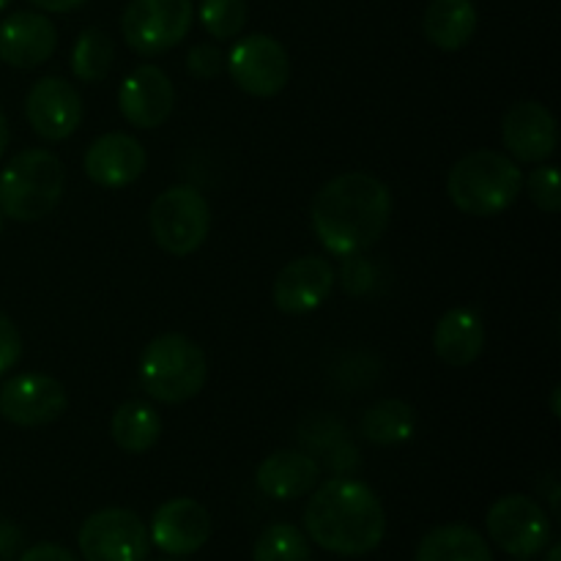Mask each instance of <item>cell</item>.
<instances>
[{
	"instance_id": "30bf717a",
	"label": "cell",
	"mask_w": 561,
	"mask_h": 561,
	"mask_svg": "<svg viewBox=\"0 0 561 561\" xmlns=\"http://www.w3.org/2000/svg\"><path fill=\"white\" fill-rule=\"evenodd\" d=\"M230 77L244 93L257 99H272L288 85L290 58L277 38L266 33H252L239 38L225 58Z\"/></svg>"
},
{
	"instance_id": "52a82bcc",
	"label": "cell",
	"mask_w": 561,
	"mask_h": 561,
	"mask_svg": "<svg viewBox=\"0 0 561 561\" xmlns=\"http://www.w3.org/2000/svg\"><path fill=\"white\" fill-rule=\"evenodd\" d=\"M192 0H129L121 33L137 55H162L186 38L192 27Z\"/></svg>"
},
{
	"instance_id": "ac0fdd59",
	"label": "cell",
	"mask_w": 561,
	"mask_h": 561,
	"mask_svg": "<svg viewBox=\"0 0 561 561\" xmlns=\"http://www.w3.org/2000/svg\"><path fill=\"white\" fill-rule=\"evenodd\" d=\"M58 47L53 20L36 11H14L0 22V60L14 69H36L47 64Z\"/></svg>"
},
{
	"instance_id": "74e56055",
	"label": "cell",
	"mask_w": 561,
	"mask_h": 561,
	"mask_svg": "<svg viewBox=\"0 0 561 561\" xmlns=\"http://www.w3.org/2000/svg\"><path fill=\"white\" fill-rule=\"evenodd\" d=\"M0 236H3V214H0Z\"/></svg>"
},
{
	"instance_id": "836d02e7",
	"label": "cell",
	"mask_w": 561,
	"mask_h": 561,
	"mask_svg": "<svg viewBox=\"0 0 561 561\" xmlns=\"http://www.w3.org/2000/svg\"><path fill=\"white\" fill-rule=\"evenodd\" d=\"M5 148H9V121H5L3 110H0V157L5 153Z\"/></svg>"
},
{
	"instance_id": "44dd1931",
	"label": "cell",
	"mask_w": 561,
	"mask_h": 561,
	"mask_svg": "<svg viewBox=\"0 0 561 561\" xmlns=\"http://www.w3.org/2000/svg\"><path fill=\"white\" fill-rule=\"evenodd\" d=\"M422 27L433 47L455 53L474 38L477 9L471 0H431Z\"/></svg>"
},
{
	"instance_id": "8d00e7d4",
	"label": "cell",
	"mask_w": 561,
	"mask_h": 561,
	"mask_svg": "<svg viewBox=\"0 0 561 561\" xmlns=\"http://www.w3.org/2000/svg\"><path fill=\"white\" fill-rule=\"evenodd\" d=\"M11 5V0H0V11H5Z\"/></svg>"
},
{
	"instance_id": "d6a6232c",
	"label": "cell",
	"mask_w": 561,
	"mask_h": 561,
	"mask_svg": "<svg viewBox=\"0 0 561 561\" xmlns=\"http://www.w3.org/2000/svg\"><path fill=\"white\" fill-rule=\"evenodd\" d=\"M36 9L49 11V14H66V11H75L80 5H85L88 0H31Z\"/></svg>"
},
{
	"instance_id": "603a6c76",
	"label": "cell",
	"mask_w": 561,
	"mask_h": 561,
	"mask_svg": "<svg viewBox=\"0 0 561 561\" xmlns=\"http://www.w3.org/2000/svg\"><path fill=\"white\" fill-rule=\"evenodd\" d=\"M110 433L124 453L142 455L162 436V416L146 400H126L115 409Z\"/></svg>"
},
{
	"instance_id": "5b68a950",
	"label": "cell",
	"mask_w": 561,
	"mask_h": 561,
	"mask_svg": "<svg viewBox=\"0 0 561 561\" xmlns=\"http://www.w3.org/2000/svg\"><path fill=\"white\" fill-rule=\"evenodd\" d=\"M208 362L201 345L184 334L151 340L140 356V381L148 398L164 405H181L206 387Z\"/></svg>"
},
{
	"instance_id": "7a4b0ae2",
	"label": "cell",
	"mask_w": 561,
	"mask_h": 561,
	"mask_svg": "<svg viewBox=\"0 0 561 561\" xmlns=\"http://www.w3.org/2000/svg\"><path fill=\"white\" fill-rule=\"evenodd\" d=\"M305 529L323 551L337 557H365L381 546L387 535V513L381 499L365 482L334 477L307 502Z\"/></svg>"
},
{
	"instance_id": "2e32d148",
	"label": "cell",
	"mask_w": 561,
	"mask_h": 561,
	"mask_svg": "<svg viewBox=\"0 0 561 561\" xmlns=\"http://www.w3.org/2000/svg\"><path fill=\"white\" fill-rule=\"evenodd\" d=\"M334 288V268L327 257L305 255L290 261L277 274L272 288V299L285 316H305L318 310L329 299Z\"/></svg>"
},
{
	"instance_id": "5bb4252c",
	"label": "cell",
	"mask_w": 561,
	"mask_h": 561,
	"mask_svg": "<svg viewBox=\"0 0 561 561\" xmlns=\"http://www.w3.org/2000/svg\"><path fill=\"white\" fill-rule=\"evenodd\" d=\"M502 140L510 157L526 164H542L557 153L559 126L551 110L540 102H518L502 121Z\"/></svg>"
},
{
	"instance_id": "cb8c5ba5",
	"label": "cell",
	"mask_w": 561,
	"mask_h": 561,
	"mask_svg": "<svg viewBox=\"0 0 561 561\" xmlns=\"http://www.w3.org/2000/svg\"><path fill=\"white\" fill-rule=\"evenodd\" d=\"M416 414L403 400H381L362 416V436L373 444H400L414 436Z\"/></svg>"
},
{
	"instance_id": "8fae6325",
	"label": "cell",
	"mask_w": 561,
	"mask_h": 561,
	"mask_svg": "<svg viewBox=\"0 0 561 561\" xmlns=\"http://www.w3.org/2000/svg\"><path fill=\"white\" fill-rule=\"evenodd\" d=\"M66 389L58 378L25 373L0 389V416L16 427H42L64 416Z\"/></svg>"
},
{
	"instance_id": "ba28073f",
	"label": "cell",
	"mask_w": 561,
	"mask_h": 561,
	"mask_svg": "<svg viewBox=\"0 0 561 561\" xmlns=\"http://www.w3.org/2000/svg\"><path fill=\"white\" fill-rule=\"evenodd\" d=\"M77 542L85 561H146L151 551V537L142 518L124 507L88 515Z\"/></svg>"
},
{
	"instance_id": "4316f807",
	"label": "cell",
	"mask_w": 561,
	"mask_h": 561,
	"mask_svg": "<svg viewBox=\"0 0 561 561\" xmlns=\"http://www.w3.org/2000/svg\"><path fill=\"white\" fill-rule=\"evenodd\" d=\"M247 0H201V22L214 38H236L247 25Z\"/></svg>"
},
{
	"instance_id": "83f0119b",
	"label": "cell",
	"mask_w": 561,
	"mask_h": 561,
	"mask_svg": "<svg viewBox=\"0 0 561 561\" xmlns=\"http://www.w3.org/2000/svg\"><path fill=\"white\" fill-rule=\"evenodd\" d=\"M526 190H529L531 203H535L540 211L557 214L561 208L559 168H553V164H540L537 170H531L529 181H526Z\"/></svg>"
},
{
	"instance_id": "4dcf8cb0",
	"label": "cell",
	"mask_w": 561,
	"mask_h": 561,
	"mask_svg": "<svg viewBox=\"0 0 561 561\" xmlns=\"http://www.w3.org/2000/svg\"><path fill=\"white\" fill-rule=\"evenodd\" d=\"M20 561H77V557L69 548L55 546V542H38V546L27 548Z\"/></svg>"
},
{
	"instance_id": "e575fe53",
	"label": "cell",
	"mask_w": 561,
	"mask_h": 561,
	"mask_svg": "<svg viewBox=\"0 0 561 561\" xmlns=\"http://www.w3.org/2000/svg\"><path fill=\"white\" fill-rule=\"evenodd\" d=\"M559 394H561V389L557 387V389H553V398H551V414H553V416H561V411H559Z\"/></svg>"
},
{
	"instance_id": "4fadbf2b",
	"label": "cell",
	"mask_w": 561,
	"mask_h": 561,
	"mask_svg": "<svg viewBox=\"0 0 561 561\" xmlns=\"http://www.w3.org/2000/svg\"><path fill=\"white\" fill-rule=\"evenodd\" d=\"M148 537L168 557H192L211 537V515L195 499H170L153 513Z\"/></svg>"
},
{
	"instance_id": "9c48e42d",
	"label": "cell",
	"mask_w": 561,
	"mask_h": 561,
	"mask_svg": "<svg viewBox=\"0 0 561 561\" xmlns=\"http://www.w3.org/2000/svg\"><path fill=\"white\" fill-rule=\"evenodd\" d=\"M488 535L515 559H531L551 546V518L529 496H504L488 510Z\"/></svg>"
},
{
	"instance_id": "ffe728a7",
	"label": "cell",
	"mask_w": 561,
	"mask_h": 561,
	"mask_svg": "<svg viewBox=\"0 0 561 561\" xmlns=\"http://www.w3.org/2000/svg\"><path fill=\"white\" fill-rule=\"evenodd\" d=\"M433 348L444 365L469 367L485 348V323L480 312L469 307H455L444 312L433 332Z\"/></svg>"
},
{
	"instance_id": "f546056e",
	"label": "cell",
	"mask_w": 561,
	"mask_h": 561,
	"mask_svg": "<svg viewBox=\"0 0 561 561\" xmlns=\"http://www.w3.org/2000/svg\"><path fill=\"white\" fill-rule=\"evenodd\" d=\"M22 356V337H20V329L14 327L5 312H0V376L11 370V367L20 362Z\"/></svg>"
},
{
	"instance_id": "e0dca14e",
	"label": "cell",
	"mask_w": 561,
	"mask_h": 561,
	"mask_svg": "<svg viewBox=\"0 0 561 561\" xmlns=\"http://www.w3.org/2000/svg\"><path fill=\"white\" fill-rule=\"evenodd\" d=\"M146 148L124 131L96 137L82 157L85 175L104 190H121V186L135 184L146 173Z\"/></svg>"
},
{
	"instance_id": "d6986e66",
	"label": "cell",
	"mask_w": 561,
	"mask_h": 561,
	"mask_svg": "<svg viewBox=\"0 0 561 561\" xmlns=\"http://www.w3.org/2000/svg\"><path fill=\"white\" fill-rule=\"evenodd\" d=\"M321 466L316 458L296 449H283L274 453L257 466L255 485L261 488L263 496L277 499V502H294V499L307 496L318 485Z\"/></svg>"
},
{
	"instance_id": "277c9868",
	"label": "cell",
	"mask_w": 561,
	"mask_h": 561,
	"mask_svg": "<svg viewBox=\"0 0 561 561\" xmlns=\"http://www.w3.org/2000/svg\"><path fill=\"white\" fill-rule=\"evenodd\" d=\"M64 162L53 151L27 148L0 170V214L14 222H36L64 197Z\"/></svg>"
},
{
	"instance_id": "3957f363",
	"label": "cell",
	"mask_w": 561,
	"mask_h": 561,
	"mask_svg": "<svg viewBox=\"0 0 561 561\" xmlns=\"http://www.w3.org/2000/svg\"><path fill=\"white\" fill-rule=\"evenodd\" d=\"M524 175L518 162L499 151H474L453 164L447 192L455 208L469 217H496L518 201Z\"/></svg>"
},
{
	"instance_id": "d4e9b609",
	"label": "cell",
	"mask_w": 561,
	"mask_h": 561,
	"mask_svg": "<svg viewBox=\"0 0 561 561\" xmlns=\"http://www.w3.org/2000/svg\"><path fill=\"white\" fill-rule=\"evenodd\" d=\"M115 60V44L102 27H85L71 49V71L82 82H102Z\"/></svg>"
},
{
	"instance_id": "9a60e30c",
	"label": "cell",
	"mask_w": 561,
	"mask_h": 561,
	"mask_svg": "<svg viewBox=\"0 0 561 561\" xmlns=\"http://www.w3.org/2000/svg\"><path fill=\"white\" fill-rule=\"evenodd\" d=\"M175 104V88L159 66L142 64L121 82L118 110L137 129H157L170 118Z\"/></svg>"
},
{
	"instance_id": "484cf974",
	"label": "cell",
	"mask_w": 561,
	"mask_h": 561,
	"mask_svg": "<svg viewBox=\"0 0 561 561\" xmlns=\"http://www.w3.org/2000/svg\"><path fill=\"white\" fill-rule=\"evenodd\" d=\"M252 561H312L310 542L294 524H272L257 537Z\"/></svg>"
},
{
	"instance_id": "6da1fadb",
	"label": "cell",
	"mask_w": 561,
	"mask_h": 561,
	"mask_svg": "<svg viewBox=\"0 0 561 561\" xmlns=\"http://www.w3.org/2000/svg\"><path fill=\"white\" fill-rule=\"evenodd\" d=\"M392 219V192L370 173H343L312 201V230L332 255H362L378 244Z\"/></svg>"
},
{
	"instance_id": "7c38bea8",
	"label": "cell",
	"mask_w": 561,
	"mask_h": 561,
	"mask_svg": "<svg viewBox=\"0 0 561 561\" xmlns=\"http://www.w3.org/2000/svg\"><path fill=\"white\" fill-rule=\"evenodd\" d=\"M25 115L42 140L60 142L77 131L82 121V99L64 77H42L27 91Z\"/></svg>"
},
{
	"instance_id": "7402d4cb",
	"label": "cell",
	"mask_w": 561,
	"mask_h": 561,
	"mask_svg": "<svg viewBox=\"0 0 561 561\" xmlns=\"http://www.w3.org/2000/svg\"><path fill=\"white\" fill-rule=\"evenodd\" d=\"M414 561H493V553L480 531L449 524L422 537Z\"/></svg>"
},
{
	"instance_id": "8992f818",
	"label": "cell",
	"mask_w": 561,
	"mask_h": 561,
	"mask_svg": "<svg viewBox=\"0 0 561 561\" xmlns=\"http://www.w3.org/2000/svg\"><path fill=\"white\" fill-rule=\"evenodd\" d=\"M151 236L168 255L190 257L203 247L211 230V206L195 186H170L148 211Z\"/></svg>"
},
{
	"instance_id": "d590c367",
	"label": "cell",
	"mask_w": 561,
	"mask_h": 561,
	"mask_svg": "<svg viewBox=\"0 0 561 561\" xmlns=\"http://www.w3.org/2000/svg\"><path fill=\"white\" fill-rule=\"evenodd\" d=\"M546 561H561V546H551V551H548Z\"/></svg>"
},
{
	"instance_id": "1f68e13d",
	"label": "cell",
	"mask_w": 561,
	"mask_h": 561,
	"mask_svg": "<svg viewBox=\"0 0 561 561\" xmlns=\"http://www.w3.org/2000/svg\"><path fill=\"white\" fill-rule=\"evenodd\" d=\"M22 542V535L16 526L5 524V520H0V561H9L11 553L20 548Z\"/></svg>"
},
{
	"instance_id": "f35d334b",
	"label": "cell",
	"mask_w": 561,
	"mask_h": 561,
	"mask_svg": "<svg viewBox=\"0 0 561 561\" xmlns=\"http://www.w3.org/2000/svg\"><path fill=\"white\" fill-rule=\"evenodd\" d=\"M164 561H168V559H164Z\"/></svg>"
},
{
	"instance_id": "f1b7e54d",
	"label": "cell",
	"mask_w": 561,
	"mask_h": 561,
	"mask_svg": "<svg viewBox=\"0 0 561 561\" xmlns=\"http://www.w3.org/2000/svg\"><path fill=\"white\" fill-rule=\"evenodd\" d=\"M186 69L197 80H211L225 71V55L222 49L214 47V44H195L186 55Z\"/></svg>"
}]
</instances>
